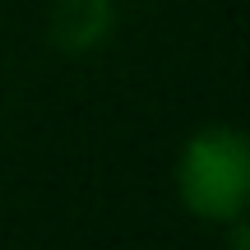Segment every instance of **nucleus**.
<instances>
[{
  "label": "nucleus",
  "mask_w": 250,
  "mask_h": 250,
  "mask_svg": "<svg viewBox=\"0 0 250 250\" xmlns=\"http://www.w3.org/2000/svg\"><path fill=\"white\" fill-rule=\"evenodd\" d=\"M116 28V5L111 0H56L46 19V37L61 56H88Z\"/></svg>",
  "instance_id": "obj_2"
},
{
  "label": "nucleus",
  "mask_w": 250,
  "mask_h": 250,
  "mask_svg": "<svg viewBox=\"0 0 250 250\" xmlns=\"http://www.w3.org/2000/svg\"><path fill=\"white\" fill-rule=\"evenodd\" d=\"M181 204L204 223H232L250 199V144L232 125H204L186 139L176 162Z\"/></svg>",
  "instance_id": "obj_1"
}]
</instances>
